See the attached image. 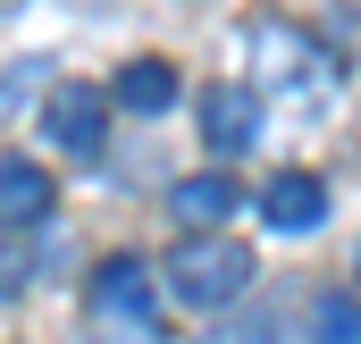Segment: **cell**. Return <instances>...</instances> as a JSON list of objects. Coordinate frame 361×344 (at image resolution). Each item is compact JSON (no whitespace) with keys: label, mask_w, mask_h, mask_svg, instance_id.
I'll return each instance as SVG.
<instances>
[{"label":"cell","mask_w":361,"mask_h":344,"mask_svg":"<svg viewBox=\"0 0 361 344\" xmlns=\"http://www.w3.org/2000/svg\"><path fill=\"white\" fill-rule=\"evenodd\" d=\"M109 101H126V109L160 118V109L177 101V68H169V59H126V68H118V85H109Z\"/></svg>","instance_id":"8"},{"label":"cell","mask_w":361,"mask_h":344,"mask_svg":"<svg viewBox=\"0 0 361 344\" xmlns=\"http://www.w3.org/2000/svg\"><path fill=\"white\" fill-rule=\"evenodd\" d=\"M311 344H361V294H319L311 302Z\"/></svg>","instance_id":"9"},{"label":"cell","mask_w":361,"mask_h":344,"mask_svg":"<svg viewBox=\"0 0 361 344\" xmlns=\"http://www.w3.org/2000/svg\"><path fill=\"white\" fill-rule=\"evenodd\" d=\"M210 344H286V328H277V311H269V302H252V311L219 319V328H210Z\"/></svg>","instance_id":"10"},{"label":"cell","mask_w":361,"mask_h":344,"mask_svg":"<svg viewBox=\"0 0 361 344\" xmlns=\"http://www.w3.org/2000/svg\"><path fill=\"white\" fill-rule=\"evenodd\" d=\"M51 202H59V185L34 168V160H0V227H8V235H17V227H42Z\"/></svg>","instance_id":"6"},{"label":"cell","mask_w":361,"mask_h":344,"mask_svg":"<svg viewBox=\"0 0 361 344\" xmlns=\"http://www.w3.org/2000/svg\"><path fill=\"white\" fill-rule=\"evenodd\" d=\"M92 302H101L109 319H143V328H152V269L135 252H109L92 269Z\"/></svg>","instance_id":"5"},{"label":"cell","mask_w":361,"mask_h":344,"mask_svg":"<svg viewBox=\"0 0 361 344\" xmlns=\"http://www.w3.org/2000/svg\"><path fill=\"white\" fill-rule=\"evenodd\" d=\"M42 135H51L59 152H76V160H101V143H109V92L59 85V92H51V109H42Z\"/></svg>","instance_id":"2"},{"label":"cell","mask_w":361,"mask_h":344,"mask_svg":"<svg viewBox=\"0 0 361 344\" xmlns=\"http://www.w3.org/2000/svg\"><path fill=\"white\" fill-rule=\"evenodd\" d=\"M235 202H244V193H235V176H227V168H202V176H185L177 193H169L177 227H227Z\"/></svg>","instance_id":"7"},{"label":"cell","mask_w":361,"mask_h":344,"mask_svg":"<svg viewBox=\"0 0 361 344\" xmlns=\"http://www.w3.org/2000/svg\"><path fill=\"white\" fill-rule=\"evenodd\" d=\"M261 219H269L277 235H319V227H328V185L311 168H277L269 185H261Z\"/></svg>","instance_id":"3"},{"label":"cell","mask_w":361,"mask_h":344,"mask_svg":"<svg viewBox=\"0 0 361 344\" xmlns=\"http://www.w3.org/2000/svg\"><path fill=\"white\" fill-rule=\"evenodd\" d=\"M252 135H261V92L252 85H210L202 92V143H210L219 160L252 152Z\"/></svg>","instance_id":"4"},{"label":"cell","mask_w":361,"mask_h":344,"mask_svg":"<svg viewBox=\"0 0 361 344\" xmlns=\"http://www.w3.org/2000/svg\"><path fill=\"white\" fill-rule=\"evenodd\" d=\"M169 294L185 311H235L252 294V244H235L219 227H185L169 252Z\"/></svg>","instance_id":"1"},{"label":"cell","mask_w":361,"mask_h":344,"mask_svg":"<svg viewBox=\"0 0 361 344\" xmlns=\"http://www.w3.org/2000/svg\"><path fill=\"white\" fill-rule=\"evenodd\" d=\"M17 277H25V269H17V252H8V235H0V302L17 294Z\"/></svg>","instance_id":"11"}]
</instances>
